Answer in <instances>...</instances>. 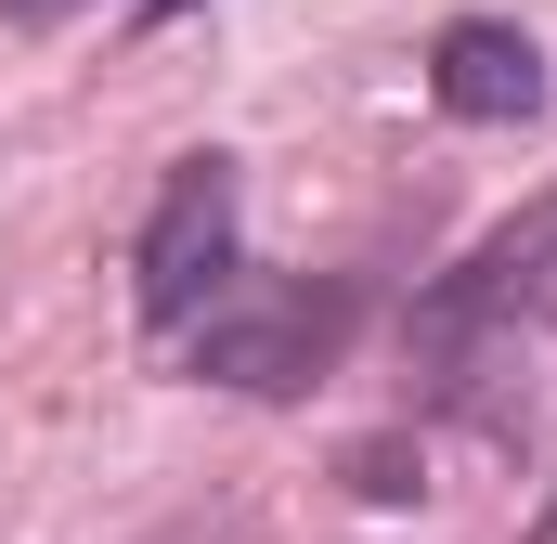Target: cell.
I'll return each mask as SVG.
<instances>
[{
	"instance_id": "cell-1",
	"label": "cell",
	"mask_w": 557,
	"mask_h": 544,
	"mask_svg": "<svg viewBox=\"0 0 557 544\" xmlns=\"http://www.w3.org/2000/svg\"><path fill=\"white\" fill-rule=\"evenodd\" d=\"M350 324H363V285H350V272H324V285H247V298H221V311L182 337V376L247 390V403H298V390L337 376Z\"/></svg>"
},
{
	"instance_id": "cell-4",
	"label": "cell",
	"mask_w": 557,
	"mask_h": 544,
	"mask_svg": "<svg viewBox=\"0 0 557 544\" xmlns=\"http://www.w3.org/2000/svg\"><path fill=\"white\" fill-rule=\"evenodd\" d=\"M350 493L403 506V493H416V454H403V441H363V454H350Z\"/></svg>"
},
{
	"instance_id": "cell-3",
	"label": "cell",
	"mask_w": 557,
	"mask_h": 544,
	"mask_svg": "<svg viewBox=\"0 0 557 544\" xmlns=\"http://www.w3.org/2000/svg\"><path fill=\"white\" fill-rule=\"evenodd\" d=\"M428 104L467 118V131H519V118H545V39L506 26V13H454V26L428 39Z\"/></svg>"
},
{
	"instance_id": "cell-5",
	"label": "cell",
	"mask_w": 557,
	"mask_h": 544,
	"mask_svg": "<svg viewBox=\"0 0 557 544\" xmlns=\"http://www.w3.org/2000/svg\"><path fill=\"white\" fill-rule=\"evenodd\" d=\"M65 13H78V0H13V26H65Z\"/></svg>"
},
{
	"instance_id": "cell-6",
	"label": "cell",
	"mask_w": 557,
	"mask_h": 544,
	"mask_svg": "<svg viewBox=\"0 0 557 544\" xmlns=\"http://www.w3.org/2000/svg\"><path fill=\"white\" fill-rule=\"evenodd\" d=\"M182 544H208V532H182ZM234 544H247V519H234Z\"/></svg>"
},
{
	"instance_id": "cell-2",
	"label": "cell",
	"mask_w": 557,
	"mask_h": 544,
	"mask_svg": "<svg viewBox=\"0 0 557 544\" xmlns=\"http://www.w3.org/2000/svg\"><path fill=\"white\" fill-rule=\"evenodd\" d=\"M221 298H234V156H182L131 247V311L156 337H195Z\"/></svg>"
}]
</instances>
